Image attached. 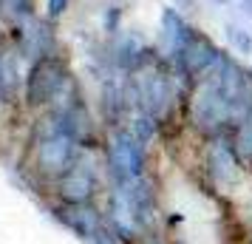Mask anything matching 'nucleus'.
Listing matches in <instances>:
<instances>
[{
	"mask_svg": "<svg viewBox=\"0 0 252 244\" xmlns=\"http://www.w3.org/2000/svg\"><path fill=\"white\" fill-rule=\"evenodd\" d=\"M184 128L195 142L229 134L232 114H229V105L218 88L216 77H204V80L193 82L187 103H184Z\"/></svg>",
	"mask_w": 252,
	"mask_h": 244,
	"instance_id": "nucleus-1",
	"label": "nucleus"
},
{
	"mask_svg": "<svg viewBox=\"0 0 252 244\" xmlns=\"http://www.w3.org/2000/svg\"><path fill=\"white\" fill-rule=\"evenodd\" d=\"M198 176L201 187H207L216 199H229L250 179L241 159L235 156L229 134L198 142Z\"/></svg>",
	"mask_w": 252,
	"mask_h": 244,
	"instance_id": "nucleus-2",
	"label": "nucleus"
},
{
	"mask_svg": "<svg viewBox=\"0 0 252 244\" xmlns=\"http://www.w3.org/2000/svg\"><path fill=\"white\" fill-rule=\"evenodd\" d=\"M102 159L108 187H127L133 179L150 174V148L145 142H139L125 125L105 134Z\"/></svg>",
	"mask_w": 252,
	"mask_h": 244,
	"instance_id": "nucleus-3",
	"label": "nucleus"
},
{
	"mask_svg": "<svg viewBox=\"0 0 252 244\" xmlns=\"http://www.w3.org/2000/svg\"><path fill=\"white\" fill-rule=\"evenodd\" d=\"M102 151H82L80 159L54 182V196L63 205H91L102 190Z\"/></svg>",
	"mask_w": 252,
	"mask_h": 244,
	"instance_id": "nucleus-4",
	"label": "nucleus"
},
{
	"mask_svg": "<svg viewBox=\"0 0 252 244\" xmlns=\"http://www.w3.org/2000/svg\"><path fill=\"white\" fill-rule=\"evenodd\" d=\"M224 51H227V48H221L207 32H201V29L195 26V32L190 35V40L184 43V48L167 63V66H170L179 77H184L187 82H198V80H204V77L213 74V69L218 66V60L224 57Z\"/></svg>",
	"mask_w": 252,
	"mask_h": 244,
	"instance_id": "nucleus-5",
	"label": "nucleus"
},
{
	"mask_svg": "<svg viewBox=\"0 0 252 244\" xmlns=\"http://www.w3.org/2000/svg\"><path fill=\"white\" fill-rule=\"evenodd\" d=\"M68 77H71L68 63L60 51L34 60L29 74H26V103L32 108H48Z\"/></svg>",
	"mask_w": 252,
	"mask_h": 244,
	"instance_id": "nucleus-6",
	"label": "nucleus"
},
{
	"mask_svg": "<svg viewBox=\"0 0 252 244\" xmlns=\"http://www.w3.org/2000/svg\"><path fill=\"white\" fill-rule=\"evenodd\" d=\"M195 32V26L187 20V14L179 6H161L159 12V35H156V51L164 63H170L179 51L184 48V43L190 40V35Z\"/></svg>",
	"mask_w": 252,
	"mask_h": 244,
	"instance_id": "nucleus-7",
	"label": "nucleus"
},
{
	"mask_svg": "<svg viewBox=\"0 0 252 244\" xmlns=\"http://www.w3.org/2000/svg\"><path fill=\"white\" fill-rule=\"evenodd\" d=\"M51 213H54V219L63 224V227H68L74 236H80L85 242H91L96 230L105 224V210L96 208V202L91 205H51Z\"/></svg>",
	"mask_w": 252,
	"mask_h": 244,
	"instance_id": "nucleus-8",
	"label": "nucleus"
},
{
	"mask_svg": "<svg viewBox=\"0 0 252 244\" xmlns=\"http://www.w3.org/2000/svg\"><path fill=\"white\" fill-rule=\"evenodd\" d=\"M229 142H232L235 156L241 159L247 176L252 179V111L232 122V128H229Z\"/></svg>",
	"mask_w": 252,
	"mask_h": 244,
	"instance_id": "nucleus-9",
	"label": "nucleus"
},
{
	"mask_svg": "<svg viewBox=\"0 0 252 244\" xmlns=\"http://www.w3.org/2000/svg\"><path fill=\"white\" fill-rule=\"evenodd\" d=\"M125 128L130 131V134H133L139 142H145L148 148H153V142L161 139V125H159V122H156L150 114H145V111H136V114L127 116Z\"/></svg>",
	"mask_w": 252,
	"mask_h": 244,
	"instance_id": "nucleus-10",
	"label": "nucleus"
},
{
	"mask_svg": "<svg viewBox=\"0 0 252 244\" xmlns=\"http://www.w3.org/2000/svg\"><path fill=\"white\" fill-rule=\"evenodd\" d=\"M224 37H227V46L235 57H241V60L252 57V29L250 26H241V23H235V20H227V23H224Z\"/></svg>",
	"mask_w": 252,
	"mask_h": 244,
	"instance_id": "nucleus-11",
	"label": "nucleus"
},
{
	"mask_svg": "<svg viewBox=\"0 0 252 244\" xmlns=\"http://www.w3.org/2000/svg\"><path fill=\"white\" fill-rule=\"evenodd\" d=\"M0 12L12 23L26 26L29 20H34V0H0Z\"/></svg>",
	"mask_w": 252,
	"mask_h": 244,
	"instance_id": "nucleus-12",
	"label": "nucleus"
},
{
	"mask_svg": "<svg viewBox=\"0 0 252 244\" xmlns=\"http://www.w3.org/2000/svg\"><path fill=\"white\" fill-rule=\"evenodd\" d=\"M122 17H125V9L122 6H116V3H111L108 9H105L102 14V32L108 37H116L119 32H122Z\"/></svg>",
	"mask_w": 252,
	"mask_h": 244,
	"instance_id": "nucleus-13",
	"label": "nucleus"
},
{
	"mask_svg": "<svg viewBox=\"0 0 252 244\" xmlns=\"http://www.w3.org/2000/svg\"><path fill=\"white\" fill-rule=\"evenodd\" d=\"M136 244H184L179 236H173L170 230H164V227H156V230H148V233H142L139 236V242Z\"/></svg>",
	"mask_w": 252,
	"mask_h": 244,
	"instance_id": "nucleus-14",
	"label": "nucleus"
},
{
	"mask_svg": "<svg viewBox=\"0 0 252 244\" xmlns=\"http://www.w3.org/2000/svg\"><path fill=\"white\" fill-rule=\"evenodd\" d=\"M68 6H71V0H46V17H48V23L60 20L63 14L68 12Z\"/></svg>",
	"mask_w": 252,
	"mask_h": 244,
	"instance_id": "nucleus-15",
	"label": "nucleus"
},
{
	"mask_svg": "<svg viewBox=\"0 0 252 244\" xmlns=\"http://www.w3.org/2000/svg\"><path fill=\"white\" fill-rule=\"evenodd\" d=\"M176 6H179L182 12H195V9H198V0H176Z\"/></svg>",
	"mask_w": 252,
	"mask_h": 244,
	"instance_id": "nucleus-16",
	"label": "nucleus"
},
{
	"mask_svg": "<svg viewBox=\"0 0 252 244\" xmlns=\"http://www.w3.org/2000/svg\"><path fill=\"white\" fill-rule=\"evenodd\" d=\"M238 6H241V12L252 20V0H238Z\"/></svg>",
	"mask_w": 252,
	"mask_h": 244,
	"instance_id": "nucleus-17",
	"label": "nucleus"
},
{
	"mask_svg": "<svg viewBox=\"0 0 252 244\" xmlns=\"http://www.w3.org/2000/svg\"><path fill=\"white\" fill-rule=\"evenodd\" d=\"M244 244H252V221H247L244 227Z\"/></svg>",
	"mask_w": 252,
	"mask_h": 244,
	"instance_id": "nucleus-18",
	"label": "nucleus"
},
{
	"mask_svg": "<svg viewBox=\"0 0 252 244\" xmlns=\"http://www.w3.org/2000/svg\"><path fill=\"white\" fill-rule=\"evenodd\" d=\"M3 97H9V91H6V82H3V74H0V100Z\"/></svg>",
	"mask_w": 252,
	"mask_h": 244,
	"instance_id": "nucleus-19",
	"label": "nucleus"
},
{
	"mask_svg": "<svg viewBox=\"0 0 252 244\" xmlns=\"http://www.w3.org/2000/svg\"><path fill=\"white\" fill-rule=\"evenodd\" d=\"M207 3H213V6H229V0H207Z\"/></svg>",
	"mask_w": 252,
	"mask_h": 244,
	"instance_id": "nucleus-20",
	"label": "nucleus"
}]
</instances>
